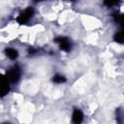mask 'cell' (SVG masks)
I'll return each mask as SVG.
<instances>
[{
  "mask_svg": "<svg viewBox=\"0 0 124 124\" xmlns=\"http://www.w3.org/2000/svg\"><path fill=\"white\" fill-rule=\"evenodd\" d=\"M21 75H22L21 68L17 64H15L12 67H10L6 71V74H5L6 78H8V80L10 81L11 84H14V83L18 82V80L21 78Z\"/></svg>",
  "mask_w": 124,
  "mask_h": 124,
  "instance_id": "6da1fadb",
  "label": "cell"
},
{
  "mask_svg": "<svg viewBox=\"0 0 124 124\" xmlns=\"http://www.w3.org/2000/svg\"><path fill=\"white\" fill-rule=\"evenodd\" d=\"M120 1L121 0H103V4L107 8H113L117 6L120 3Z\"/></svg>",
  "mask_w": 124,
  "mask_h": 124,
  "instance_id": "9c48e42d",
  "label": "cell"
},
{
  "mask_svg": "<svg viewBox=\"0 0 124 124\" xmlns=\"http://www.w3.org/2000/svg\"><path fill=\"white\" fill-rule=\"evenodd\" d=\"M11 89V83L5 75L0 74V98L5 97Z\"/></svg>",
  "mask_w": 124,
  "mask_h": 124,
  "instance_id": "277c9868",
  "label": "cell"
},
{
  "mask_svg": "<svg viewBox=\"0 0 124 124\" xmlns=\"http://www.w3.org/2000/svg\"><path fill=\"white\" fill-rule=\"evenodd\" d=\"M54 43L57 44L59 49L64 52H70L73 48V42L69 37L66 36H58L54 38Z\"/></svg>",
  "mask_w": 124,
  "mask_h": 124,
  "instance_id": "3957f363",
  "label": "cell"
},
{
  "mask_svg": "<svg viewBox=\"0 0 124 124\" xmlns=\"http://www.w3.org/2000/svg\"><path fill=\"white\" fill-rule=\"evenodd\" d=\"M34 3H41V2H44V1H46V0H32Z\"/></svg>",
  "mask_w": 124,
  "mask_h": 124,
  "instance_id": "8fae6325",
  "label": "cell"
},
{
  "mask_svg": "<svg viewBox=\"0 0 124 124\" xmlns=\"http://www.w3.org/2000/svg\"><path fill=\"white\" fill-rule=\"evenodd\" d=\"M113 41L117 44H123V31L122 30H119L118 32H116L114 35H113Z\"/></svg>",
  "mask_w": 124,
  "mask_h": 124,
  "instance_id": "30bf717a",
  "label": "cell"
},
{
  "mask_svg": "<svg viewBox=\"0 0 124 124\" xmlns=\"http://www.w3.org/2000/svg\"><path fill=\"white\" fill-rule=\"evenodd\" d=\"M51 81L53 83H56V84H62V83H65L67 81V78L64 75H62V74L57 73V74H55V75L52 76Z\"/></svg>",
  "mask_w": 124,
  "mask_h": 124,
  "instance_id": "52a82bcc",
  "label": "cell"
},
{
  "mask_svg": "<svg viewBox=\"0 0 124 124\" xmlns=\"http://www.w3.org/2000/svg\"><path fill=\"white\" fill-rule=\"evenodd\" d=\"M63 1H68V2H75L77 0H63Z\"/></svg>",
  "mask_w": 124,
  "mask_h": 124,
  "instance_id": "7c38bea8",
  "label": "cell"
},
{
  "mask_svg": "<svg viewBox=\"0 0 124 124\" xmlns=\"http://www.w3.org/2000/svg\"><path fill=\"white\" fill-rule=\"evenodd\" d=\"M4 53H5L6 57H8L10 60H16L18 57L17 49L14 48V47H6L4 50Z\"/></svg>",
  "mask_w": 124,
  "mask_h": 124,
  "instance_id": "8992f818",
  "label": "cell"
},
{
  "mask_svg": "<svg viewBox=\"0 0 124 124\" xmlns=\"http://www.w3.org/2000/svg\"><path fill=\"white\" fill-rule=\"evenodd\" d=\"M72 122L75 123V124H79L81 123L83 120H84V114L82 112L81 109H79L78 108H75L73 109V112H72Z\"/></svg>",
  "mask_w": 124,
  "mask_h": 124,
  "instance_id": "5b68a950",
  "label": "cell"
},
{
  "mask_svg": "<svg viewBox=\"0 0 124 124\" xmlns=\"http://www.w3.org/2000/svg\"><path fill=\"white\" fill-rule=\"evenodd\" d=\"M35 15V10L33 7L29 6L27 8H25L24 10H22L18 15L16 17V21L20 24V25H24L26 23H28L34 16Z\"/></svg>",
  "mask_w": 124,
  "mask_h": 124,
  "instance_id": "7a4b0ae2",
  "label": "cell"
},
{
  "mask_svg": "<svg viewBox=\"0 0 124 124\" xmlns=\"http://www.w3.org/2000/svg\"><path fill=\"white\" fill-rule=\"evenodd\" d=\"M111 17H112V20H113L116 24L122 25V23H123V16H122L121 14H119V13H114V14L111 15Z\"/></svg>",
  "mask_w": 124,
  "mask_h": 124,
  "instance_id": "ba28073f",
  "label": "cell"
}]
</instances>
